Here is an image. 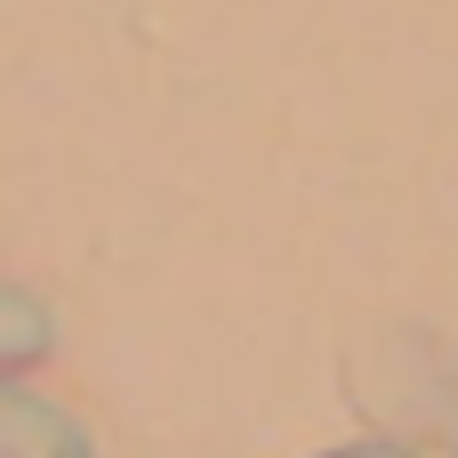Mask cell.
Wrapping results in <instances>:
<instances>
[{"label":"cell","mask_w":458,"mask_h":458,"mask_svg":"<svg viewBox=\"0 0 458 458\" xmlns=\"http://www.w3.org/2000/svg\"><path fill=\"white\" fill-rule=\"evenodd\" d=\"M0 458H105V451L64 403H48L24 378H8L0 386Z\"/></svg>","instance_id":"obj_1"},{"label":"cell","mask_w":458,"mask_h":458,"mask_svg":"<svg viewBox=\"0 0 458 458\" xmlns=\"http://www.w3.org/2000/svg\"><path fill=\"white\" fill-rule=\"evenodd\" d=\"M48 346H56V338H48V306H40L32 290H0V370L24 378Z\"/></svg>","instance_id":"obj_2"},{"label":"cell","mask_w":458,"mask_h":458,"mask_svg":"<svg viewBox=\"0 0 458 458\" xmlns=\"http://www.w3.org/2000/svg\"><path fill=\"white\" fill-rule=\"evenodd\" d=\"M322 458H419V443H403V435H370V443H346V451H322Z\"/></svg>","instance_id":"obj_3"}]
</instances>
